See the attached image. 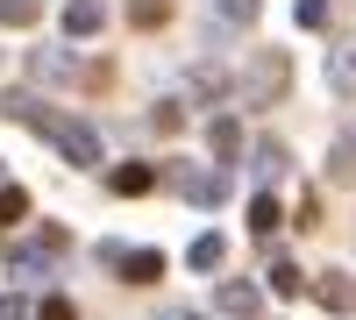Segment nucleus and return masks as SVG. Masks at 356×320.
Here are the masks:
<instances>
[{
    "instance_id": "9d476101",
    "label": "nucleus",
    "mask_w": 356,
    "mask_h": 320,
    "mask_svg": "<svg viewBox=\"0 0 356 320\" xmlns=\"http://www.w3.org/2000/svg\"><path fill=\"white\" fill-rule=\"evenodd\" d=\"M328 178H335V185H356V121L342 128V142L328 150Z\"/></svg>"
},
{
    "instance_id": "412c9836",
    "label": "nucleus",
    "mask_w": 356,
    "mask_h": 320,
    "mask_svg": "<svg viewBox=\"0 0 356 320\" xmlns=\"http://www.w3.org/2000/svg\"><path fill=\"white\" fill-rule=\"evenodd\" d=\"M150 121H157L164 135H178V128H186V107H178V100H157V114H150Z\"/></svg>"
},
{
    "instance_id": "dca6fc26",
    "label": "nucleus",
    "mask_w": 356,
    "mask_h": 320,
    "mask_svg": "<svg viewBox=\"0 0 356 320\" xmlns=\"http://www.w3.org/2000/svg\"><path fill=\"white\" fill-rule=\"evenodd\" d=\"M193 93H200V100H221V93H228V71H221V65H193Z\"/></svg>"
},
{
    "instance_id": "7ed1b4c3",
    "label": "nucleus",
    "mask_w": 356,
    "mask_h": 320,
    "mask_svg": "<svg viewBox=\"0 0 356 320\" xmlns=\"http://www.w3.org/2000/svg\"><path fill=\"white\" fill-rule=\"evenodd\" d=\"M221 313H228V320H257V313H264V285L228 278V285H221Z\"/></svg>"
},
{
    "instance_id": "b1692460",
    "label": "nucleus",
    "mask_w": 356,
    "mask_h": 320,
    "mask_svg": "<svg viewBox=\"0 0 356 320\" xmlns=\"http://www.w3.org/2000/svg\"><path fill=\"white\" fill-rule=\"evenodd\" d=\"M0 320H22V299H0Z\"/></svg>"
},
{
    "instance_id": "5701e85b",
    "label": "nucleus",
    "mask_w": 356,
    "mask_h": 320,
    "mask_svg": "<svg viewBox=\"0 0 356 320\" xmlns=\"http://www.w3.org/2000/svg\"><path fill=\"white\" fill-rule=\"evenodd\" d=\"M36 320H79V306H72V299H43Z\"/></svg>"
},
{
    "instance_id": "2eb2a0df",
    "label": "nucleus",
    "mask_w": 356,
    "mask_h": 320,
    "mask_svg": "<svg viewBox=\"0 0 356 320\" xmlns=\"http://www.w3.org/2000/svg\"><path fill=\"white\" fill-rule=\"evenodd\" d=\"M43 0H0V28H36Z\"/></svg>"
},
{
    "instance_id": "4468645a",
    "label": "nucleus",
    "mask_w": 356,
    "mask_h": 320,
    "mask_svg": "<svg viewBox=\"0 0 356 320\" xmlns=\"http://www.w3.org/2000/svg\"><path fill=\"white\" fill-rule=\"evenodd\" d=\"M278 221H285L278 192H257V199H250V228H257V235H278Z\"/></svg>"
},
{
    "instance_id": "0eeeda50",
    "label": "nucleus",
    "mask_w": 356,
    "mask_h": 320,
    "mask_svg": "<svg viewBox=\"0 0 356 320\" xmlns=\"http://www.w3.org/2000/svg\"><path fill=\"white\" fill-rule=\"evenodd\" d=\"M328 93L356 100V43H335V50H328Z\"/></svg>"
},
{
    "instance_id": "f257e3e1",
    "label": "nucleus",
    "mask_w": 356,
    "mask_h": 320,
    "mask_svg": "<svg viewBox=\"0 0 356 320\" xmlns=\"http://www.w3.org/2000/svg\"><path fill=\"white\" fill-rule=\"evenodd\" d=\"M243 93H250V107H278L292 93V57L285 50H257L250 71H243Z\"/></svg>"
},
{
    "instance_id": "423d86ee",
    "label": "nucleus",
    "mask_w": 356,
    "mask_h": 320,
    "mask_svg": "<svg viewBox=\"0 0 356 320\" xmlns=\"http://www.w3.org/2000/svg\"><path fill=\"white\" fill-rule=\"evenodd\" d=\"M107 192H122V199L157 192V164H122V171H107Z\"/></svg>"
},
{
    "instance_id": "f03ea898",
    "label": "nucleus",
    "mask_w": 356,
    "mask_h": 320,
    "mask_svg": "<svg viewBox=\"0 0 356 320\" xmlns=\"http://www.w3.org/2000/svg\"><path fill=\"white\" fill-rule=\"evenodd\" d=\"M157 178H164V185H178V192L193 199V207H221V199H228V171H221V164H214V171H193V164H164Z\"/></svg>"
},
{
    "instance_id": "f3484780",
    "label": "nucleus",
    "mask_w": 356,
    "mask_h": 320,
    "mask_svg": "<svg viewBox=\"0 0 356 320\" xmlns=\"http://www.w3.org/2000/svg\"><path fill=\"white\" fill-rule=\"evenodd\" d=\"M129 22L136 28H164L171 22V0H129Z\"/></svg>"
},
{
    "instance_id": "f8f14e48",
    "label": "nucleus",
    "mask_w": 356,
    "mask_h": 320,
    "mask_svg": "<svg viewBox=\"0 0 356 320\" xmlns=\"http://www.w3.org/2000/svg\"><path fill=\"white\" fill-rule=\"evenodd\" d=\"M186 264H193V271H221V264H228V242H221V235H193Z\"/></svg>"
},
{
    "instance_id": "a211bd4d",
    "label": "nucleus",
    "mask_w": 356,
    "mask_h": 320,
    "mask_svg": "<svg viewBox=\"0 0 356 320\" xmlns=\"http://www.w3.org/2000/svg\"><path fill=\"white\" fill-rule=\"evenodd\" d=\"M257 8H264V0H214V15H221L228 28H250V22H257Z\"/></svg>"
},
{
    "instance_id": "ddd939ff",
    "label": "nucleus",
    "mask_w": 356,
    "mask_h": 320,
    "mask_svg": "<svg viewBox=\"0 0 356 320\" xmlns=\"http://www.w3.org/2000/svg\"><path fill=\"white\" fill-rule=\"evenodd\" d=\"M285 164H292L285 142L278 135H257V178H285Z\"/></svg>"
},
{
    "instance_id": "393cba45",
    "label": "nucleus",
    "mask_w": 356,
    "mask_h": 320,
    "mask_svg": "<svg viewBox=\"0 0 356 320\" xmlns=\"http://www.w3.org/2000/svg\"><path fill=\"white\" fill-rule=\"evenodd\" d=\"M164 320H193V313H186V306H164Z\"/></svg>"
},
{
    "instance_id": "20e7f679",
    "label": "nucleus",
    "mask_w": 356,
    "mask_h": 320,
    "mask_svg": "<svg viewBox=\"0 0 356 320\" xmlns=\"http://www.w3.org/2000/svg\"><path fill=\"white\" fill-rule=\"evenodd\" d=\"M114 271H122L129 285H157V278H164V249H122V256H114Z\"/></svg>"
},
{
    "instance_id": "6e6552de",
    "label": "nucleus",
    "mask_w": 356,
    "mask_h": 320,
    "mask_svg": "<svg viewBox=\"0 0 356 320\" xmlns=\"http://www.w3.org/2000/svg\"><path fill=\"white\" fill-rule=\"evenodd\" d=\"M207 150H214V164H235L243 157V128H235L228 114H214V121H207Z\"/></svg>"
},
{
    "instance_id": "1a4fd4ad",
    "label": "nucleus",
    "mask_w": 356,
    "mask_h": 320,
    "mask_svg": "<svg viewBox=\"0 0 356 320\" xmlns=\"http://www.w3.org/2000/svg\"><path fill=\"white\" fill-rule=\"evenodd\" d=\"M79 65H72V50H36L29 57V78H43V85H65Z\"/></svg>"
},
{
    "instance_id": "4be33fe9",
    "label": "nucleus",
    "mask_w": 356,
    "mask_h": 320,
    "mask_svg": "<svg viewBox=\"0 0 356 320\" xmlns=\"http://www.w3.org/2000/svg\"><path fill=\"white\" fill-rule=\"evenodd\" d=\"M300 28H328V0H300Z\"/></svg>"
},
{
    "instance_id": "aec40b11",
    "label": "nucleus",
    "mask_w": 356,
    "mask_h": 320,
    "mask_svg": "<svg viewBox=\"0 0 356 320\" xmlns=\"http://www.w3.org/2000/svg\"><path fill=\"white\" fill-rule=\"evenodd\" d=\"M264 285H271V292H300V264H285V256H278V264L264 271Z\"/></svg>"
},
{
    "instance_id": "6ab92c4d",
    "label": "nucleus",
    "mask_w": 356,
    "mask_h": 320,
    "mask_svg": "<svg viewBox=\"0 0 356 320\" xmlns=\"http://www.w3.org/2000/svg\"><path fill=\"white\" fill-rule=\"evenodd\" d=\"M22 214H29V192L22 185H0V228H15Z\"/></svg>"
},
{
    "instance_id": "9b49d317",
    "label": "nucleus",
    "mask_w": 356,
    "mask_h": 320,
    "mask_svg": "<svg viewBox=\"0 0 356 320\" xmlns=\"http://www.w3.org/2000/svg\"><path fill=\"white\" fill-rule=\"evenodd\" d=\"M314 299H321V306H328V313H349V306H356V285H349L342 271H328V278H321V285H314Z\"/></svg>"
},
{
    "instance_id": "39448f33",
    "label": "nucleus",
    "mask_w": 356,
    "mask_h": 320,
    "mask_svg": "<svg viewBox=\"0 0 356 320\" xmlns=\"http://www.w3.org/2000/svg\"><path fill=\"white\" fill-rule=\"evenodd\" d=\"M107 28V0H65V36H100Z\"/></svg>"
}]
</instances>
